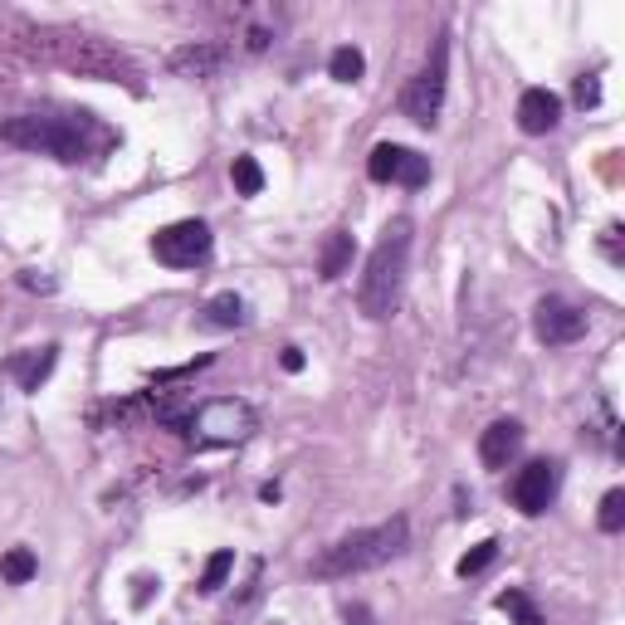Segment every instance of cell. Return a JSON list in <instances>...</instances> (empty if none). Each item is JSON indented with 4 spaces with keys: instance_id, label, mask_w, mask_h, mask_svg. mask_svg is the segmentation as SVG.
<instances>
[{
    "instance_id": "d6986e66",
    "label": "cell",
    "mask_w": 625,
    "mask_h": 625,
    "mask_svg": "<svg viewBox=\"0 0 625 625\" xmlns=\"http://www.w3.org/2000/svg\"><path fill=\"white\" fill-rule=\"evenodd\" d=\"M493 606L503 611V616H513L518 625H543V616H537V606L528 601V591H499V601Z\"/></svg>"
},
{
    "instance_id": "44dd1931",
    "label": "cell",
    "mask_w": 625,
    "mask_h": 625,
    "mask_svg": "<svg viewBox=\"0 0 625 625\" xmlns=\"http://www.w3.org/2000/svg\"><path fill=\"white\" fill-rule=\"evenodd\" d=\"M230 572H235V553H211V557H205V572H201V591H205V596H215V591L225 587Z\"/></svg>"
},
{
    "instance_id": "8992f818",
    "label": "cell",
    "mask_w": 625,
    "mask_h": 625,
    "mask_svg": "<svg viewBox=\"0 0 625 625\" xmlns=\"http://www.w3.org/2000/svg\"><path fill=\"white\" fill-rule=\"evenodd\" d=\"M152 255L171 269H196L205 255H211V225L205 221H177L167 230L152 235Z\"/></svg>"
},
{
    "instance_id": "7402d4cb",
    "label": "cell",
    "mask_w": 625,
    "mask_h": 625,
    "mask_svg": "<svg viewBox=\"0 0 625 625\" xmlns=\"http://www.w3.org/2000/svg\"><path fill=\"white\" fill-rule=\"evenodd\" d=\"M493 557H499V543H493V537H484V543H479L475 553H465V557H459V567H455V572L469 581V577L489 572V567H493Z\"/></svg>"
},
{
    "instance_id": "ffe728a7",
    "label": "cell",
    "mask_w": 625,
    "mask_h": 625,
    "mask_svg": "<svg viewBox=\"0 0 625 625\" xmlns=\"http://www.w3.org/2000/svg\"><path fill=\"white\" fill-rule=\"evenodd\" d=\"M230 181H235L239 196H259V191H265V171H259L255 157H235V167H230Z\"/></svg>"
},
{
    "instance_id": "7a4b0ae2",
    "label": "cell",
    "mask_w": 625,
    "mask_h": 625,
    "mask_svg": "<svg viewBox=\"0 0 625 625\" xmlns=\"http://www.w3.org/2000/svg\"><path fill=\"white\" fill-rule=\"evenodd\" d=\"M405 543H411V523H405V518H391V523H377V528L347 533V537H337V543L313 562V577L337 581V577L371 572V567H381V562H391V557H401Z\"/></svg>"
},
{
    "instance_id": "4316f807",
    "label": "cell",
    "mask_w": 625,
    "mask_h": 625,
    "mask_svg": "<svg viewBox=\"0 0 625 625\" xmlns=\"http://www.w3.org/2000/svg\"><path fill=\"white\" fill-rule=\"evenodd\" d=\"M347 625H371V611L367 606H347Z\"/></svg>"
},
{
    "instance_id": "603a6c76",
    "label": "cell",
    "mask_w": 625,
    "mask_h": 625,
    "mask_svg": "<svg viewBox=\"0 0 625 625\" xmlns=\"http://www.w3.org/2000/svg\"><path fill=\"white\" fill-rule=\"evenodd\" d=\"M596 528H601V533H621V528H625V489H611L606 499H601Z\"/></svg>"
},
{
    "instance_id": "3957f363",
    "label": "cell",
    "mask_w": 625,
    "mask_h": 625,
    "mask_svg": "<svg viewBox=\"0 0 625 625\" xmlns=\"http://www.w3.org/2000/svg\"><path fill=\"white\" fill-rule=\"evenodd\" d=\"M89 133H93V118H45V113H20L10 123H0V142L10 147H25V152H49L59 161H83L89 152Z\"/></svg>"
},
{
    "instance_id": "2e32d148",
    "label": "cell",
    "mask_w": 625,
    "mask_h": 625,
    "mask_svg": "<svg viewBox=\"0 0 625 625\" xmlns=\"http://www.w3.org/2000/svg\"><path fill=\"white\" fill-rule=\"evenodd\" d=\"M205 323L211 327H239L245 323V299H239V293H215V299L205 303Z\"/></svg>"
},
{
    "instance_id": "277c9868",
    "label": "cell",
    "mask_w": 625,
    "mask_h": 625,
    "mask_svg": "<svg viewBox=\"0 0 625 625\" xmlns=\"http://www.w3.org/2000/svg\"><path fill=\"white\" fill-rule=\"evenodd\" d=\"M445 83H449V45H445V40H435L425 69L405 83L401 113L411 118L415 127H435V123H440V108H445Z\"/></svg>"
},
{
    "instance_id": "484cf974",
    "label": "cell",
    "mask_w": 625,
    "mask_h": 625,
    "mask_svg": "<svg viewBox=\"0 0 625 625\" xmlns=\"http://www.w3.org/2000/svg\"><path fill=\"white\" fill-rule=\"evenodd\" d=\"M283 371H303V347H283Z\"/></svg>"
},
{
    "instance_id": "e0dca14e",
    "label": "cell",
    "mask_w": 625,
    "mask_h": 625,
    "mask_svg": "<svg viewBox=\"0 0 625 625\" xmlns=\"http://www.w3.org/2000/svg\"><path fill=\"white\" fill-rule=\"evenodd\" d=\"M327 74H333L337 83H357L361 74H367V59H361L357 45H337L333 59H327Z\"/></svg>"
},
{
    "instance_id": "ac0fdd59",
    "label": "cell",
    "mask_w": 625,
    "mask_h": 625,
    "mask_svg": "<svg viewBox=\"0 0 625 625\" xmlns=\"http://www.w3.org/2000/svg\"><path fill=\"white\" fill-rule=\"evenodd\" d=\"M35 572H40V562H35V553H30V547H10V553L0 557V577H5L10 587H25Z\"/></svg>"
},
{
    "instance_id": "5bb4252c",
    "label": "cell",
    "mask_w": 625,
    "mask_h": 625,
    "mask_svg": "<svg viewBox=\"0 0 625 625\" xmlns=\"http://www.w3.org/2000/svg\"><path fill=\"white\" fill-rule=\"evenodd\" d=\"M221 64H225V54L215 45H186L171 54V74H177V79H211Z\"/></svg>"
},
{
    "instance_id": "30bf717a",
    "label": "cell",
    "mask_w": 625,
    "mask_h": 625,
    "mask_svg": "<svg viewBox=\"0 0 625 625\" xmlns=\"http://www.w3.org/2000/svg\"><path fill=\"white\" fill-rule=\"evenodd\" d=\"M557 499V465L553 459H533V465L518 469V479H513V503H518L528 518L537 513H547Z\"/></svg>"
},
{
    "instance_id": "52a82bcc",
    "label": "cell",
    "mask_w": 625,
    "mask_h": 625,
    "mask_svg": "<svg viewBox=\"0 0 625 625\" xmlns=\"http://www.w3.org/2000/svg\"><path fill=\"white\" fill-rule=\"evenodd\" d=\"M367 177H371V181L425 186V181H431V157H421V152L401 147V142H381V147H371V157H367Z\"/></svg>"
},
{
    "instance_id": "6da1fadb",
    "label": "cell",
    "mask_w": 625,
    "mask_h": 625,
    "mask_svg": "<svg viewBox=\"0 0 625 625\" xmlns=\"http://www.w3.org/2000/svg\"><path fill=\"white\" fill-rule=\"evenodd\" d=\"M405 259H411V221H391L381 230L377 249L367 255V274H361V313L371 317V323H387L391 313H397L401 303V283H405Z\"/></svg>"
},
{
    "instance_id": "83f0119b",
    "label": "cell",
    "mask_w": 625,
    "mask_h": 625,
    "mask_svg": "<svg viewBox=\"0 0 625 625\" xmlns=\"http://www.w3.org/2000/svg\"><path fill=\"white\" fill-rule=\"evenodd\" d=\"M25 289H45V293H49V289H54V283H49V279H40V274H35V269H25Z\"/></svg>"
},
{
    "instance_id": "4fadbf2b",
    "label": "cell",
    "mask_w": 625,
    "mask_h": 625,
    "mask_svg": "<svg viewBox=\"0 0 625 625\" xmlns=\"http://www.w3.org/2000/svg\"><path fill=\"white\" fill-rule=\"evenodd\" d=\"M523 449V425L518 421H493L484 435H479V459L489 469H509V459Z\"/></svg>"
},
{
    "instance_id": "cb8c5ba5",
    "label": "cell",
    "mask_w": 625,
    "mask_h": 625,
    "mask_svg": "<svg viewBox=\"0 0 625 625\" xmlns=\"http://www.w3.org/2000/svg\"><path fill=\"white\" fill-rule=\"evenodd\" d=\"M577 103L581 108H596L601 103V83L591 79V74H581V79H577Z\"/></svg>"
},
{
    "instance_id": "9c48e42d",
    "label": "cell",
    "mask_w": 625,
    "mask_h": 625,
    "mask_svg": "<svg viewBox=\"0 0 625 625\" xmlns=\"http://www.w3.org/2000/svg\"><path fill=\"white\" fill-rule=\"evenodd\" d=\"M59 45H69V49H59V59L79 74H93V79H118V74H127V64L93 35H59Z\"/></svg>"
},
{
    "instance_id": "9a60e30c",
    "label": "cell",
    "mask_w": 625,
    "mask_h": 625,
    "mask_svg": "<svg viewBox=\"0 0 625 625\" xmlns=\"http://www.w3.org/2000/svg\"><path fill=\"white\" fill-rule=\"evenodd\" d=\"M347 265H353V235H347V230H333L323 255H317V274H323V279H343Z\"/></svg>"
},
{
    "instance_id": "ba28073f",
    "label": "cell",
    "mask_w": 625,
    "mask_h": 625,
    "mask_svg": "<svg viewBox=\"0 0 625 625\" xmlns=\"http://www.w3.org/2000/svg\"><path fill=\"white\" fill-rule=\"evenodd\" d=\"M533 333L543 337L547 347H567V343H577V337L587 333V313L572 309L567 299H543L533 309Z\"/></svg>"
},
{
    "instance_id": "7c38bea8",
    "label": "cell",
    "mask_w": 625,
    "mask_h": 625,
    "mask_svg": "<svg viewBox=\"0 0 625 625\" xmlns=\"http://www.w3.org/2000/svg\"><path fill=\"white\" fill-rule=\"evenodd\" d=\"M54 361H59V347H25V353H15L5 361V371L15 377L20 391H40L49 381Z\"/></svg>"
},
{
    "instance_id": "5b68a950",
    "label": "cell",
    "mask_w": 625,
    "mask_h": 625,
    "mask_svg": "<svg viewBox=\"0 0 625 625\" xmlns=\"http://www.w3.org/2000/svg\"><path fill=\"white\" fill-rule=\"evenodd\" d=\"M249 431H255V411L245 401H211L191 421V435L201 445H239Z\"/></svg>"
},
{
    "instance_id": "d4e9b609",
    "label": "cell",
    "mask_w": 625,
    "mask_h": 625,
    "mask_svg": "<svg viewBox=\"0 0 625 625\" xmlns=\"http://www.w3.org/2000/svg\"><path fill=\"white\" fill-rule=\"evenodd\" d=\"M133 587H137V591H133V606H147V596H152V587H157V581H152V577H137Z\"/></svg>"
},
{
    "instance_id": "8fae6325",
    "label": "cell",
    "mask_w": 625,
    "mask_h": 625,
    "mask_svg": "<svg viewBox=\"0 0 625 625\" xmlns=\"http://www.w3.org/2000/svg\"><path fill=\"white\" fill-rule=\"evenodd\" d=\"M557 123H562V98L553 89H528L518 98V127L528 137H547Z\"/></svg>"
}]
</instances>
